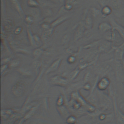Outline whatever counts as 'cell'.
Returning <instances> with one entry per match:
<instances>
[{
    "mask_svg": "<svg viewBox=\"0 0 124 124\" xmlns=\"http://www.w3.org/2000/svg\"><path fill=\"white\" fill-rule=\"evenodd\" d=\"M10 0L11 1V2H12V3L14 5V6L18 9V11H19V12H21V7H20V4H19L18 0Z\"/></svg>",
    "mask_w": 124,
    "mask_h": 124,
    "instance_id": "cell-1",
    "label": "cell"
},
{
    "mask_svg": "<svg viewBox=\"0 0 124 124\" xmlns=\"http://www.w3.org/2000/svg\"><path fill=\"white\" fill-rule=\"evenodd\" d=\"M110 10L108 7H105L103 10V12L105 14H108L110 13Z\"/></svg>",
    "mask_w": 124,
    "mask_h": 124,
    "instance_id": "cell-2",
    "label": "cell"
}]
</instances>
